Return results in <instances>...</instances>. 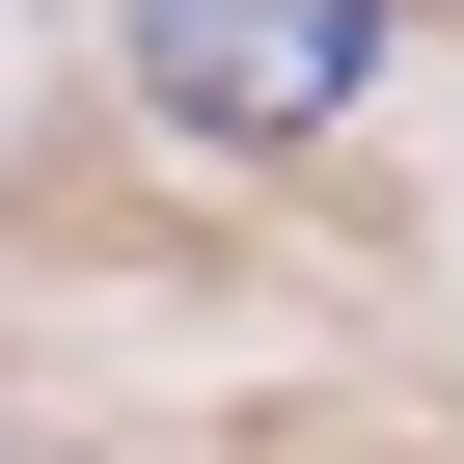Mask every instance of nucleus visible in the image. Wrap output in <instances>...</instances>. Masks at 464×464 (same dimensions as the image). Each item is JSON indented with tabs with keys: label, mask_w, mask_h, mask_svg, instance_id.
<instances>
[{
	"label": "nucleus",
	"mask_w": 464,
	"mask_h": 464,
	"mask_svg": "<svg viewBox=\"0 0 464 464\" xmlns=\"http://www.w3.org/2000/svg\"><path fill=\"white\" fill-rule=\"evenodd\" d=\"M382 82V0H137V110L164 137H328Z\"/></svg>",
	"instance_id": "1"
}]
</instances>
